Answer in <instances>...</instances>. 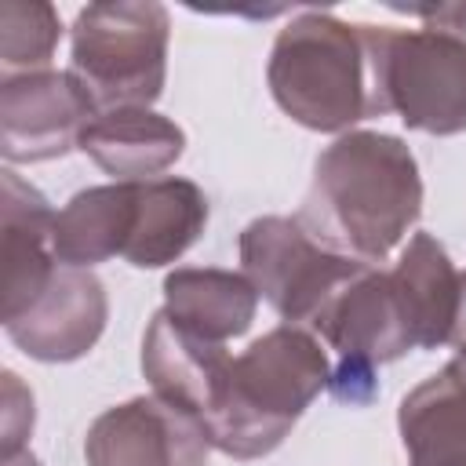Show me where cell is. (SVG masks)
<instances>
[{
  "label": "cell",
  "mask_w": 466,
  "mask_h": 466,
  "mask_svg": "<svg viewBox=\"0 0 466 466\" xmlns=\"http://www.w3.org/2000/svg\"><path fill=\"white\" fill-rule=\"evenodd\" d=\"M422 215L415 153L382 131H346L313 160L299 222L331 251L382 262Z\"/></svg>",
  "instance_id": "1"
},
{
  "label": "cell",
  "mask_w": 466,
  "mask_h": 466,
  "mask_svg": "<svg viewBox=\"0 0 466 466\" xmlns=\"http://www.w3.org/2000/svg\"><path fill=\"white\" fill-rule=\"evenodd\" d=\"M266 80L277 106L309 131L346 135L390 113L379 80V25L328 11H302L277 33Z\"/></svg>",
  "instance_id": "2"
},
{
  "label": "cell",
  "mask_w": 466,
  "mask_h": 466,
  "mask_svg": "<svg viewBox=\"0 0 466 466\" xmlns=\"http://www.w3.org/2000/svg\"><path fill=\"white\" fill-rule=\"evenodd\" d=\"M328 382L331 360L324 342L309 328L277 324L229 357L222 386L204 411V433L229 459H262L284 444Z\"/></svg>",
  "instance_id": "3"
},
{
  "label": "cell",
  "mask_w": 466,
  "mask_h": 466,
  "mask_svg": "<svg viewBox=\"0 0 466 466\" xmlns=\"http://www.w3.org/2000/svg\"><path fill=\"white\" fill-rule=\"evenodd\" d=\"M171 18L153 0L87 4L73 22V73L98 109L153 106L167 80Z\"/></svg>",
  "instance_id": "4"
},
{
  "label": "cell",
  "mask_w": 466,
  "mask_h": 466,
  "mask_svg": "<svg viewBox=\"0 0 466 466\" xmlns=\"http://www.w3.org/2000/svg\"><path fill=\"white\" fill-rule=\"evenodd\" d=\"M309 331L339 353L328 390L339 400L364 404L375 393V368L419 350L415 320L390 269H357L317 313Z\"/></svg>",
  "instance_id": "5"
},
{
  "label": "cell",
  "mask_w": 466,
  "mask_h": 466,
  "mask_svg": "<svg viewBox=\"0 0 466 466\" xmlns=\"http://www.w3.org/2000/svg\"><path fill=\"white\" fill-rule=\"evenodd\" d=\"M240 266L284 324L309 328L328 299L368 262L331 251L295 215H262L240 229Z\"/></svg>",
  "instance_id": "6"
},
{
  "label": "cell",
  "mask_w": 466,
  "mask_h": 466,
  "mask_svg": "<svg viewBox=\"0 0 466 466\" xmlns=\"http://www.w3.org/2000/svg\"><path fill=\"white\" fill-rule=\"evenodd\" d=\"M379 80L390 113L426 135L466 131V40L379 25Z\"/></svg>",
  "instance_id": "7"
},
{
  "label": "cell",
  "mask_w": 466,
  "mask_h": 466,
  "mask_svg": "<svg viewBox=\"0 0 466 466\" xmlns=\"http://www.w3.org/2000/svg\"><path fill=\"white\" fill-rule=\"evenodd\" d=\"M98 116L95 95L73 69L4 76L0 153L7 164H40L80 149L84 127Z\"/></svg>",
  "instance_id": "8"
},
{
  "label": "cell",
  "mask_w": 466,
  "mask_h": 466,
  "mask_svg": "<svg viewBox=\"0 0 466 466\" xmlns=\"http://www.w3.org/2000/svg\"><path fill=\"white\" fill-rule=\"evenodd\" d=\"M208 455L204 426L157 393L106 408L84 437L87 466H208Z\"/></svg>",
  "instance_id": "9"
},
{
  "label": "cell",
  "mask_w": 466,
  "mask_h": 466,
  "mask_svg": "<svg viewBox=\"0 0 466 466\" xmlns=\"http://www.w3.org/2000/svg\"><path fill=\"white\" fill-rule=\"evenodd\" d=\"M109 299L106 284L84 269L58 262L47 288L36 295V302L4 324L11 342L44 364H66L80 360L106 331Z\"/></svg>",
  "instance_id": "10"
},
{
  "label": "cell",
  "mask_w": 466,
  "mask_h": 466,
  "mask_svg": "<svg viewBox=\"0 0 466 466\" xmlns=\"http://www.w3.org/2000/svg\"><path fill=\"white\" fill-rule=\"evenodd\" d=\"M55 215L47 197L15 167L0 171V317H22L47 288L55 255Z\"/></svg>",
  "instance_id": "11"
},
{
  "label": "cell",
  "mask_w": 466,
  "mask_h": 466,
  "mask_svg": "<svg viewBox=\"0 0 466 466\" xmlns=\"http://www.w3.org/2000/svg\"><path fill=\"white\" fill-rule=\"evenodd\" d=\"M229 368V353L222 342H208L171 320L164 309L149 320L142 335V375L149 390L182 411H189L204 426V411L211 408L222 375Z\"/></svg>",
  "instance_id": "12"
},
{
  "label": "cell",
  "mask_w": 466,
  "mask_h": 466,
  "mask_svg": "<svg viewBox=\"0 0 466 466\" xmlns=\"http://www.w3.org/2000/svg\"><path fill=\"white\" fill-rule=\"evenodd\" d=\"M186 149V131L157 113L153 106L98 109V116L80 135V153H87L113 182L160 178Z\"/></svg>",
  "instance_id": "13"
},
{
  "label": "cell",
  "mask_w": 466,
  "mask_h": 466,
  "mask_svg": "<svg viewBox=\"0 0 466 466\" xmlns=\"http://www.w3.org/2000/svg\"><path fill=\"white\" fill-rule=\"evenodd\" d=\"M390 273L415 320L419 350H437L451 342L466 302V277L455 269L444 244L430 233H411Z\"/></svg>",
  "instance_id": "14"
},
{
  "label": "cell",
  "mask_w": 466,
  "mask_h": 466,
  "mask_svg": "<svg viewBox=\"0 0 466 466\" xmlns=\"http://www.w3.org/2000/svg\"><path fill=\"white\" fill-rule=\"evenodd\" d=\"M208 226V197L197 182L160 175L138 182V215L124 258L135 269H157L182 258Z\"/></svg>",
  "instance_id": "15"
},
{
  "label": "cell",
  "mask_w": 466,
  "mask_h": 466,
  "mask_svg": "<svg viewBox=\"0 0 466 466\" xmlns=\"http://www.w3.org/2000/svg\"><path fill=\"white\" fill-rule=\"evenodd\" d=\"M138 215V182L87 186L66 200L55 215V255L66 266H98L124 258Z\"/></svg>",
  "instance_id": "16"
},
{
  "label": "cell",
  "mask_w": 466,
  "mask_h": 466,
  "mask_svg": "<svg viewBox=\"0 0 466 466\" xmlns=\"http://www.w3.org/2000/svg\"><path fill=\"white\" fill-rule=\"evenodd\" d=\"M258 291L244 273L182 266L164 277V313L208 342H229L255 320Z\"/></svg>",
  "instance_id": "17"
},
{
  "label": "cell",
  "mask_w": 466,
  "mask_h": 466,
  "mask_svg": "<svg viewBox=\"0 0 466 466\" xmlns=\"http://www.w3.org/2000/svg\"><path fill=\"white\" fill-rule=\"evenodd\" d=\"M408 466H466V379L444 364L404 393L397 411Z\"/></svg>",
  "instance_id": "18"
},
{
  "label": "cell",
  "mask_w": 466,
  "mask_h": 466,
  "mask_svg": "<svg viewBox=\"0 0 466 466\" xmlns=\"http://www.w3.org/2000/svg\"><path fill=\"white\" fill-rule=\"evenodd\" d=\"M58 40H62V22L47 0H0V66H4V76L47 69Z\"/></svg>",
  "instance_id": "19"
},
{
  "label": "cell",
  "mask_w": 466,
  "mask_h": 466,
  "mask_svg": "<svg viewBox=\"0 0 466 466\" xmlns=\"http://www.w3.org/2000/svg\"><path fill=\"white\" fill-rule=\"evenodd\" d=\"M4 459L25 451V437L33 430V393L22 386L15 371H4Z\"/></svg>",
  "instance_id": "20"
},
{
  "label": "cell",
  "mask_w": 466,
  "mask_h": 466,
  "mask_svg": "<svg viewBox=\"0 0 466 466\" xmlns=\"http://www.w3.org/2000/svg\"><path fill=\"white\" fill-rule=\"evenodd\" d=\"M411 18H422L426 29H437V33H448V36H459L466 40V4H422V7H397Z\"/></svg>",
  "instance_id": "21"
},
{
  "label": "cell",
  "mask_w": 466,
  "mask_h": 466,
  "mask_svg": "<svg viewBox=\"0 0 466 466\" xmlns=\"http://www.w3.org/2000/svg\"><path fill=\"white\" fill-rule=\"evenodd\" d=\"M4 466H40V462H36L29 451H18V455H7V459H4Z\"/></svg>",
  "instance_id": "22"
},
{
  "label": "cell",
  "mask_w": 466,
  "mask_h": 466,
  "mask_svg": "<svg viewBox=\"0 0 466 466\" xmlns=\"http://www.w3.org/2000/svg\"><path fill=\"white\" fill-rule=\"evenodd\" d=\"M455 339H466V302H462V317H459V328H455ZM451 339V342H455Z\"/></svg>",
  "instance_id": "23"
}]
</instances>
